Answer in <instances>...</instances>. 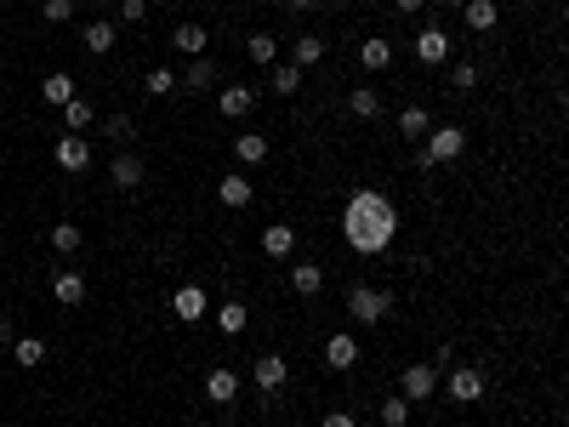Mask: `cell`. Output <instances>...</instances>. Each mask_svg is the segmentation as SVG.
Listing matches in <instances>:
<instances>
[{
    "instance_id": "6da1fadb",
    "label": "cell",
    "mask_w": 569,
    "mask_h": 427,
    "mask_svg": "<svg viewBox=\"0 0 569 427\" xmlns=\"http://www.w3.org/2000/svg\"><path fill=\"white\" fill-rule=\"evenodd\" d=\"M342 239L359 256H381L398 239V205L381 188H353L342 205Z\"/></svg>"
},
{
    "instance_id": "7a4b0ae2",
    "label": "cell",
    "mask_w": 569,
    "mask_h": 427,
    "mask_svg": "<svg viewBox=\"0 0 569 427\" xmlns=\"http://www.w3.org/2000/svg\"><path fill=\"white\" fill-rule=\"evenodd\" d=\"M467 155V131L461 126H433V137H427V148L416 155V172H433V165H450Z\"/></svg>"
},
{
    "instance_id": "3957f363",
    "label": "cell",
    "mask_w": 569,
    "mask_h": 427,
    "mask_svg": "<svg viewBox=\"0 0 569 427\" xmlns=\"http://www.w3.org/2000/svg\"><path fill=\"white\" fill-rule=\"evenodd\" d=\"M393 308V297L388 291H376V285H353L347 291V314H353V325H381Z\"/></svg>"
},
{
    "instance_id": "277c9868",
    "label": "cell",
    "mask_w": 569,
    "mask_h": 427,
    "mask_svg": "<svg viewBox=\"0 0 569 427\" xmlns=\"http://www.w3.org/2000/svg\"><path fill=\"white\" fill-rule=\"evenodd\" d=\"M484 388H490V376L479 371V364H456V371L444 376V399H456V405H479Z\"/></svg>"
},
{
    "instance_id": "5b68a950",
    "label": "cell",
    "mask_w": 569,
    "mask_h": 427,
    "mask_svg": "<svg viewBox=\"0 0 569 427\" xmlns=\"http://www.w3.org/2000/svg\"><path fill=\"white\" fill-rule=\"evenodd\" d=\"M433 393H439V364H410V371L398 376V399L416 405V399H433Z\"/></svg>"
},
{
    "instance_id": "8992f818",
    "label": "cell",
    "mask_w": 569,
    "mask_h": 427,
    "mask_svg": "<svg viewBox=\"0 0 569 427\" xmlns=\"http://www.w3.org/2000/svg\"><path fill=\"white\" fill-rule=\"evenodd\" d=\"M172 314L182 319V325H199V319L211 314V297H205V285H177V291H172Z\"/></svg>"
},
{
    "instance_id": "52a82bcc",
    "label": "cell",
    "mask_w": 569,
    "mask_h": 427,
    "mask_svg": "<svg viewBox=\"0 0 569 427\" xmlns=\"http://www.w3.org/2000/svg\"><path fill=\"white\" fill-rule=\"evenodd\" d=\"M416 57L427 69H444V57H450V35H444L439 23H422L416 29Z\"/></svg>"
},
{
    "instance_id": "ba28073f",
    "label": "cell",
    "mask_w": 569,
    "mask_h": 427,
    "mask_svg": "<svg viewBox=\"0 0 569 427\" xmlns=\"http://www.w3.org/2000/svg\"><path fill=\"white\" fill-rule=\"evenodd\" d=\"M251 382L263 388V393H280V388L290 382V364H285V354H256V364H251Z\"/></svg>"
},
{
    "instance_id": "9c48e42d",
    "label": "cell",
    "mask_w": 569,
    "mask_h": 427,
    "mask_svg": "<svg viewBox=\"0 0 569 427\" xmlns=\"http://www.w3.org/2000/svg\"><path fill=\"white\" fill-rule=\"evenodd\" d=\"M205 399L211 405H234L239 399V371L234 364H211L205 371Z\"/></svg>"
},
{
    "instance_id": "30bf717a",
    "label": "cell",
    "mask_w": 569,
    "mask_h": 427,
    "mask_svg": "<svg viewBox=\"0 0 569 427\" xmlns=\"http://www.w3.org/2000/svg\"><path fill=\"white\" fill-rule=\"evenodd\" d=\"M52 155H57V165H63V172H91V143H86V137H57V148H52Z\"/></svg>"
},
{
    "instance_id": "8fae6325",
    "label": "cell",
    "mask_w": 569,
    "mask_h": 427,
    "mask_svg": "<svg viewBox=\"0 0 569 427\" xmlns=\"http://www.w3.org/2000/svg\"><path fill=\"white\" fill-rule=\"evenodd\" d=\"M251 109H256V91H251V86H222V91H217V114H222V120H245Z\"/></svg>"
},
{
    "instance_id": "7c38bea8",
    "label": "cell",
    "mask_w": 569,
    "mask_h": 427,
    "mask_svg": "<svg viewBox=\"0 0 569 427\" xmlns=\"http://www.w3.org/2000/svg\"><path fill=\"white\" fill-rule=\"evenodd\" d=\"M109 177H114V188H137V182H143L148 177V165H143V155H131V148H120V155H114V165H109Z\"/></svg>"
},
{
    "instance_id": "4fadbf2b",
    "label": "cell",
    "mask_w": 569,
    "mask_h": 427,
    "mask_svg": "<svg viewBox=\"0 0 569 427\" xmlns=\"http://www.w3.org/2000/svg\"><path fill=\"white\" fill-rule=\"evenodd\" d=\"M359 354H364V347L353 342V331H336V337L325 342V364H331V371H353V364H359Z\"/></svg>"
},
{
    "instance_id": "5bb4252c",
    "label": "cell",
    "mask_w": 569,
    "mask_h": 427,
    "mask_svg": "<svg viewBox=\"0 0 569 427\" xmlns=\"http://www.w3.org/2000/svg\"><path fill=\"white\" fill-rule=\"evenodd\" d=\"M52 297H57V308H80V302H86V273L80 268H63L52 280Z\"/></svg>"
},
{
    "instance_id": "9a60e30c",
    "label": "cell",
    "mask_w": 569,
    "mask_h": 427,
    "mask_svg": "<svg viewBox=\"0 0 569 427\" xmlns=\"http://www.w3.org/2000/svg\"><path fill=\"white\" fill-rule=\"evenodd\" d=\"M217 200H222L228 211H245V205H251V177H245V172H228V177L217 182Z\"/></svg>"
},
{
    "instance_id": "2e32d148",
    "label": "cell",
    "mask_w": 569,
    "mask_h": 427,
    "mask_svg": "<svg viewBox=\"0 0 569 427\" xmlns=\"http://www.w3.org/2000/svg\"><path fill=\"white\" fill-rule=\"evenodd\" d=\"M290 291H297V297H319V291H325V268H319V263H290Z\"/></svg>"
},
{
    "instance_id": "e0dca14e",
    "label": "cell",
    "mask_w": 569,
    "mask_h": 427,
    "mask_svg": "<svg viewBox=\"0 0 569 427\" xmlns=\"http://www.w3.org/2000/svg\"><path fill=\"white\" fill-rule=\"evenodd\" d=\"M80 40H86V52H114V40H120V23H109V18H97V23H86L80 29Z\"/></svg>"
},
{
    "instance_id": "ac0fdd59",
    "label": "cell",
    "mask_w": 569,
    "mask_h": 427,
    "mask_svg": "<svg viewBox=\"0 0 569 427\" xmlns=\"http://www.w3.org/2000/svg\"><path fill=\"white\" fill-rule=\"evenodd\" d=\"M290 63H297L302 74L314 63H325V40H319V35H297V40H290Z\"/></svg>"
},
{
    "instance_id": "d6986e66",
    "label": "cell",
    "mask_w": 569,
    "mask_h": 427,
    "mask_svg": "<svg viewBox=\"0 0 569 427\" xmlns=\"http://www.w3.org/2000/svg\"><path fill=\"white\" fill-rule=\"evenodd\" d=\"M347 114H353V120H376V114H381V91H376V86H353V91H347Z\"/></svg>"
},
{
    "instance_id": "ffe728a7",
    "label": "cell",
    "mask_w": 569,
    "mask_h": 427,
    "mask_svg": "<svg viewBox=\"0 0 569 427\" xmlns=\"http://www.w3.org/2000/svg\"><path fill=\"white\" fill-rule=\"evenodd\" d=\"M263 251L268 256H290V251H297V228H290V222H268L263 228Z\"/></svg>"
},
{
    "instance_id": "44dd1931",
    "label": "cell",
    "mask_w": 569,
    "mask_h": 427,
    "mask_svg": "<svg viewBox=\"0 0 569 427\" xmlns=\"http://www.w3.org/2000/svg\"><path fill=\"white\" fill-rule=\"evenodd\" d=\"M427 131H433L427 109H422V103H405V109H398V137H410V143H416V137H427Z\"/></svg>"
},
{
    "instance_id": "7402d4cb",
    "label": "cell",
    "mask_w": 569,
    "mask_h": 427,
    "mask_svg": "<svg viewBox=\"0 0 569 427\" xmlns=\"http://www.w3.org/2000/svg\"><path fill=\"white\" fill-rule=\"evenodd\" d=\"M205 29H199V23H177L172 29V46H177V52H188V57H205Z\"/></svg>"
},
{
    "instance_id": "603a6c76",
    "label": "cell",
    "mask_w": 569,
    "mask_h": 427,
    "mask_svg": "<svg viewBox=\"0 0 569 427\" xmlns=\"http://www.w3.org/2000/svg\"><path fill=\"white\" fill-rule=\"evenodd\" d=\"M63 126H69L74 137H86V126H97V109H91L86 97H69V103H63Z\"/></svg>"
},
{
    "instance_id": "cb8c5ba5",
    "label": "cell",
    "mask_w": 569,
    "mask_h": 427,
    "mask_svg": "<svg viewBox=\"0 0 569 427\" xmlns=\"http://www.w3.org/2000/svg\"><path fill=\"white\" fill-rule=\"evenodd\" d=\"M268 86L280 91V97H297V91H302V69L297 63H268Z\"/></svg>"
},
{
    "instance_id": "d4e9b609",
    "label": "cell",
    "mask_w": 569,
    "mask_h": 427,
    "mask_svg": "<svg viewBox=\"0 0 569 427\" xmlns=\"http://www.w3.org/2000/svg\"><path fill=\"white\" fill-rule=\"evenodd\" d=\"M496 18H501L496 0H467V29H473V35H490V29H496Z\"/></svg>"
},
{
    "instance_id": "484cf974",
    "label": "cell",
    "mask_w": 569,
    "mask_h": 427,
    "mask_svg": "<svg viewBox=\"0 0 569 427\" xmlns=\"http://www.w3.org/2000/svg\"><path fill=\"white\" fill-rule=\"evenodd\" d=\"M234 155H239V165H263V160H268V137H263V131H239Z\"/></svg>"
},
{
    "instance_id": "4316f807",
    "label": "cell",
    "mask_w": 569,
    "mask_h": 427,
    "mask_svg": "<svg viewBox=\"0 0 569 427\" xmlns=\"http://www.w3.org/2000/svg\"><path fill=\"white\" fill-rule=\"evenodd\" d=\"M177 86H188V91H211V86H217V63H211V57H194L188 74H182Z\"/></svg>"
},
{
    "instance_id": "83f0119b",
    "label": "cell",
    "mask_w": 569,
    "mask_h": 427,
    "mask_svg": "<svg viewBox=\"0 0 569 427\" xmlns=\"http://www.w3.org/2000/svg\"><path fill=\"white\" fill-rule=\"evenodd\" d=\"M12 359H18L23 371H35V364H46V342L40 337H12Z\"/></svg>"
},
{
    "instance_id": "f1b7e54d",
    "label": "cell",
    "mask_w": 569,
    "mask_h": 427,
    "mask_svg": "<svg viewBox=\"0 0 569 427\" xmlns=\"http://www.w3.org/2000/svg\"><path fill=\"white\" fill-rule=\"evenodd\" d=\"M359 63H364V69H371V74H381V69H388V63H393V46H388V40H376V35H371V40H364V46H359Z\"/></svg>"
},
{
    "instance_id": "f546056e",
    "label": "cell",
    "mask_w": 569,
    "mask_h": 427,
    "mask_svg": "<svg viewBox=\"0 0 569 427\" xmlns=\"http://www.w3.org/2000/svg\"><path fill=\"white\" fill-rule=\"evenodd\" d=\"M217 325H222V337H239V331L251 325V308H245V302H222V308H217Z\"/></svg>"
},
{
    "instance_id": "4dcf8cb0",
    "label": "cell",
    "mask_w": 569,
    "mask_h": 427,
    "mask_svg": "<svg viewBox=\"0 0 569 427\" xmlns=\"http://www.w3.org/2000/svg\"><path fill=\"white\" fill-rule=\"evenodd\" d=\"M103 137H109V143H120V148H131L137 120H131V114H109V120H103Z\"/></svg>"
},
{
    "instance_id": "1f68e13d",
    "label": "cell",
    "mask_w": 569,
    "mask_h": 427,
    "mask_svg": "<svg viewBox=\"0 0 569 427\" xmlns=\"http://www.w3.org/2000/svg\"><path fill=\"white\" fill-rule=\"evenodd\" d=\"M40 97H46V103H57V109H63V103L74 97V74H46Z\"/></svg>"
},
{
    "instance_id": "d6a6232c",
    "label": "cell",
    "mask_w": 569,
    "mask_h": 427,
    "mask_svg": "<svg viewBox=\"0 0 569 427\" xmlns=\"http://www.w3.org/2000/svg\"><path fill=\"white\" fill-rule=\"evenodd\" d=\"M245 52H251V63H280V40H273V35H251V40H245Z\"/></svg>"
},
{
    "instance_id": "836d02e7",
    "label": "cell",
    "mask_w": 569,
    "mask_h": 427,
    "mask_svg": "<svg viewBox=\"0 0 569 427\" xmlns=\"http://www.w3.org/2000/svg\"><path fill=\"white\" fill-rule=\"evenodd\" d=\"M143 91H148V97H172V91H177V74H172V69H148V74H143Z\"/></svg>"
},
{
    "instance_id": "e575fe53",
    "label": "cell",
    "mask_w": 569,
    "mask_h": 427,
    "mask_svg": "<svg viewBox=\"0 0 569 427\" xmlns=\"http://www.w3.org/2000/svg\"><path fill=\"white\" fill-rule=\"evenodd\" d=\"M52 251L74 256V251H80V228H74V222H57V228H52Z\"/></svg>"
},
{
    "instance_id": "d590c367",
    "label": "cell",
    "mask_w": 569,
    "mask_h": 427,
    "mask_svg": "<svg viewBox=\"0 0 569 427\" xmlns=\"http://www.w3.org/2000/svg\"><path fill=\"white\" fill-rule=\"evenodd\" d=\"M405 422H410V399H398V393L381 399V427H405Z\"/></svg>"
},
{
    "instance_id": "8d00e7d4",
    "label": "cell",
    "mask_w": 569,
    "mask_h": 427,
    "mask_svg": "<svg viewBox=\"0 0 569 427\" xmlns=\"http://www.w3.org/2000/svg\"><path fill=\"white\" fill-rule=\"evenodd\" d=\"M114 18L120 23H143L148 18V0H114Z\"/></svg>"
},
{
    "instance_id": "74e56055",
    "label": "cell",
    "mask_w": 569,
    "mask_h": 427,
    "mask_svg": "<svg viewBox=\"0 0 569 427\" xmlns=\"http://www.w3.org/2000/svg\"><path fill=\"white\" fill-rule=\"evenodd\" d=\"M450 86H456V91H473V86H479V69H473V63H456V69H450Z\"/></svg>"
},
{
    "instance_id": "f35d334b",
    "label": "cell",
    "mask_w": 569,
    "mask_h": 427,
    "mask_svg": "<svg viewBox=\"0 0 569 427\" xmlns=\"http://www.w3.org/2000/svg\"><path fill=\"white\" fill-rule=\"evenodd\" d=\"M74 18V0H46V23H69Z\"/></svg>"
},
{
    "instance_id": "ab89813d",
    "label": "cell",
    "mask_w": 569,
    "mask_h": 427,
    "mask_svg": "<svg viewBox=\"0 0 569 427\" xmlns=\"http://www.w3.org/2000/svg\"><path fill=\"white\" fill-rule=\"evenodd\" d=\"M319 427H359V422H353V410H331V416L319 422Z\"/></svg>"
},
{
    "instance_id": "60d3db41",
    "label": "cell",
    "mask_w": 569,
    "mask_h": 427,
    "mask_svg": "<svg viewBox=\"0 0 569 427\" xmlns=\"http://www.w3.org/2000/svg\"><path fill=\"white\" fill-rule=\"evenodd\" d=\"M393 6H398V12H422L427 0H393Z\"/></svg>"
},
{
    "instance_id": "b9f144b4",
    "label": "cell",
    "mask_w": 569,
    "mask_h": 427,
    "mask_svg": "<svg viewBox=\"0 0 569 427\" xmlns=\"http://www.w3.org/2000/svg\"><path fill=\"white\" fill-rule=\"evenodd\" d=\"M0 347H12V319H0Z\"/></svg>"
},
{
    "instance_id": "7bdbcfd3",
    "label": "cell",
    "mask_w": 569,
    "mask_h": 427,
    "mask_svg": "<svg viewBox=\"0 0 569 427\" xmlns=\"http://www.w3.org/2000/svg\"><path fill=\"white\" fill-rule=\"evenodd\" d=\"M285 6H290V12H307V6H319V0H285Z\"/></svg>"
},
{
    "instance_id": "ee69618b",
    "label": "cell",
    "mask_w": 569,
    "mask_h": 427,
    "mask_svg": "<svg viewBox=\"0 0 569 427\" xmlns=\"http://www.w3.org/2000/svg\"><path fill=\"white\" fill-rule=\"evenodd\" d=\"M86 6H114V0H86Z\"/></svg>"
}]
</instances>
